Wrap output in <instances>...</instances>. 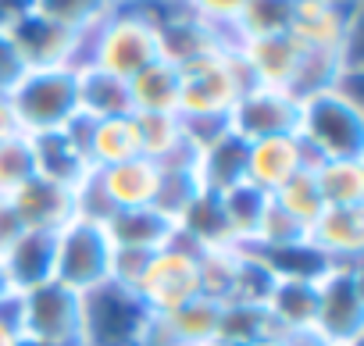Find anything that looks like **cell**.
Returning a JSON list of instances; mask_svg holds the SVG:
<instances>
[{"mask_svg":"<svg viewBox=\"0 0 364 346\" xmlns=\"http://www.w3.org/2000/svg\"><path fill=\"white\" fill-rule=\"evenodd\" d=\"M8 200H11L22 229H29V232H61L75 218V193L68 186L40 179V175H33L15 193H8Z\"/></svg>","mask_w":364,"mask_h":346,"instance_id":"17","label":"cell"},{"mask_svg":"<svg viewBox=\"0 0 364 346\" xmlns=\"http://www.w3.org/2000/svg\"><path fill=\"white\" fill-rule=\"evenodd\" d=\"M175 236L186 247H193L197 254L218 250V247H236L232 232H229V222L222 215V200H218V193H208V190L186 207V215L175 222Z\"/></svg>","mask_w":364,"mask_h":346,"instance_id":"24","label":"cell"},{"mask_svg":"<svg viewBox=\"0 0 364 346\" xmlns=\"http://www.w3.org/2000/svg\"><path fill=\"white\" fill-rule=\"evenodd\" d=\"M11 296V289H8V282H4V275H0V300H8Z\"/></svg>","mask_w":364,"mask_h":346,"instance_id":"43","label":"cell"},{"mask_svg":"<svg viewBox=\"0 0 364 346\" xmlns=\"http://www.w3.org/2000/svg\"><path fill=\"white\" fill-rule=\"evenodd\" d=\"M225 121H229V132H236L243 143L268 139V136H289L296 132V121H300V100L286 90L250 86L236 100Z\"/></svg>","mask_w":364,"mask_h":346,"instance_id":"12","label":"cell"},{"mask_svg":"<svg viewBox=\"0 0 364 346\" xmlns=\"http://www.w3.org/2000/svg\"><path fill=\"white\" fill-rule=\"evenodd\" d=\"M307 247L325 264H360V254H364V207H325L307 225Z\"/></svg>","mask_w":364,"mask_h":346,"instance_id":"16","label":"cell"},{"mask_svg":"<svg viewBox=\"0 0 364 346\" xmlns=\"http://www.w3.org/2000/svg\"><path fill=\"white\" fill-rule=\"evenodd\" d=\"M293 0H247L232 26V43L236 40H257V36H275L289 29Z\"/></svg>","mask_w":364,"mask_h":346,"instance_id":"32","label":"cell"},{"mask_svg":"<svg viewBox=\"0 0 364 346\" xmlns=\"http://www.w3.org/2000/svg\"><path fill=\"white\" fill-rule=\"evenodd\" d=\"M311 171L325 207H364V161H318Z\"/></svg>","mask_w":364,"mask_h":346,"instance_id":"28","label":"cell"},{"mask_svg":"<svg viewBox=\"0 0 364 346\" xmlns=\"http://www.w3.org/2000/svg\"><path fill=\"white\" fill-rule=\"evenodd\" d=\"M272 204L282 207L289 218H296L304 229L325 211V200H321V193H318V183H314V171H311V168L296 171L286 186H279V190L272 193Z\"/></svg>","mask_w":364,"mask_h":346,"instance_id":"35","label":"cell"},{"mask_svg":"<svg viewBox=\"0 0 364 346\" xmlns=\"http://www.w3.org/2000/svg\"><path fill=\"white\" fill-rule=\"evenodd\" d=\"M15 310L26 346H79L82 339V293L54 279L15 293Z\"/></svg>","mask_w":364,"mask_h":346,"instance_id":"4","label":"cell"},{"mask_svg":"<svg viewBox=\"0 0 364 346\" xmlns=\"http://www.w3.org/2000/svg\"><path fill=\"white\" fill-rule=\"evenodd\" d=\"M22 232H26V229H22V222H18V215H15L11 200H8V197H0V250L11 247Z\"/></svg>","mask_w":364,"mask_h":346,"instance_id":"40","label":"cell"},{"mask_svg":"<svg viewBox=\"0 0 364 346\" xmlns=\"http://www.w3.org/2000/svg\"><path fill=\"white\" fill-rule=\"evenodd\" d=\"M104 232L111 247L118 250H143L154 254L168 243H175V222H168L154 207H129V211H111L104 222Z\"/></svg>","mask_w":364,"mask_h":346,"instance_id":"20","label":"cell"},{"mask_svg":"<svg viewBox=\"0 0 364 346\" xmlns=\"http://www.w3.org/2000/svg\"><path fill=\"white\" fill-rule=\"evenodd\" d=\"M15 121L22 129V136H47L58 132L75 111H79V97H75V68H36V72H22V79L15 82V90L8 93Z\"/></svg>","mask_w":364,"mask_h":346,"instance_id":"6","label":"cell"},{"mask_svg":"<svg viewBox=\"0 0 364 346\" xmlns=\"http://www.w3.org/2000/svg\"><path fill=\"white\" fill-rule=\"evenodd\" d=\"M15 136H22V129H18V121H15L11 100L0 93V146H4L8 139H15Z\"/></svg>","mask_w":364,"mask_h":346,"instance_id":"42","label":"cell"},{"mask_svg":"<svg viewBox=\"0 0 364 346\" xmlns=\"http://www.w3.org/2000/svg\"><path fill=\"white\" fill-rule=\"evenodd\" d=\"M136 132H139V153L161 164L168 153H175L186 143V129H182L178 114H132Z\"/></svg>","mask_w":364,"mask_h":346,"instance_id":"33","label":"cell"},{"mask_svg":"<svg viewBox=\"0 0 364 346\" xmlns=\"http://www.w3.org/2000/svg\"><path fill=\"white\" fill-rule=\"evenodd\" d=\"M36 175V161H33V143L29 136H15L0 146V197L15 193L22 183Z\"/></svg>","mask_w":364,"mask_h":346,"instance_id":"36","label":"cell"},{"mask_svg":"<svg viewBox=\"0 0 364 346\" xmlns=\"http://www.w3.org/2000/svg\"><path fill=\"white\" fill-rule=\"evenodd\" d=\"M22 61H18V54H15V47H11V40H8V33L0 29V93H11L15 90V82L22 79Z\"/></svg>","mask_w":364,"mask_h":346,"instance_id":"38","label":"cell"},{"mask_svg":"<svg viewBox=\"0 0 364 346\" xmlns=\"http://www.w3.org/2000/svg\"><path fill=\"white\" fill-rule=\"evenodd\" d=\"M314 335L321 346H360L364 339L360 264H328L314 279Z\"/></svg>","mask_w":364,"mask_h":346,"instance_id":"3","label":"cell"},{"mask_svg":"<svg viewBox=\"0 0 364 346\" xmlns=\"http://www.w3.org/2000/svg\"><path fill=\"white\" fill-rule=\"evenodd\" d=\"M143 157L139 153V132L132 114H114V118H97L93 136H90V164L93 168H111L122 161Z\"/></svg>","mask_w":364,"mask_h":346,"instance_id":"27","label":"cell"},{"mask_svg":"<svg viewBox=\"0 0 364 346\" xmlns=\"http://www.w3.org/2000/svg\"><path fill=\"white\" fill-rule=\"evenodd\" d=\"M197 175H200V186L208 193H225V190L247 183V143L225 129L222 136H215L200 150Z\"/></svg>","mask_w":364,"mask_h":346,"instance_id":"22","label":"cell"},{"mask_svg":"<svg viewBox=\"0 0 364 346\" xmlns=\"http://www.w3.org/2000/svg\"><path fill=\"white\" fill-rule=\"evenodd\" d=\"M157 36H161V61L175 65L178 72L197 65V61H204V58H211V54H218V50H225V47H232V40L225 33L204 26L200 18H193L182 4H175L161 18Z\"/></svg>","mask_w":364,"mask_h":346,"instance_id":"15","label":"cell"},{"mask_svg":"<svg viewBox=\"0 0 364 346\" xmlns=\"http://www.w3.org/2000/svg\"><path fill=\"white\" fill-rule=\"evenodd\" d=\"M250 82L254 86H268V90H286L296 97V82L307 61V50L289 36V33H275V36H257V40H236L232 43Z\"/></svg>","mask_w":364,"mask_h":346,"instance_id":"13","label":"cell"},{"mask_svg":"<svg viewBox=\"0 0 364 346\" xmlns=\"http://www.w3.org/2000/svg\"><path fill=\"white\" fill-rule=\"evenodd\" d=\"M175 4L178 0H114L111 11L82 33V65L129 82L136 72L161 61L157 26Z\"/></svg>","mask_w":364,"mask_h":346,"instance_id":"1","label":"cell"},{"mask_svg":"<svg viewBox=\"0 0 364 346\" xmlns=\"http://www.w3.org/2000/svg\"><path fill=\"white\" fill-rule=\"evenodd\" d=\"M304 168H314V161L296 132L247 143V186L261 190L264 197H272Z\"/></svg>","mask_w":364,"mask_h":346,"instance_id":"14","label":"cell"},{"mask_svg":"<svg viewBox=\"0 0 364 346\" xmlns=\"http://www.w3.org/2000/svg\"><path fill=\"white\" fill-rule=\"evenodd\" d=\"M222 200V215L229 222V232H232V243L236 247H254V236H257V225L264 218V207H268V197L247 183L218 193Z\"/></svg>","mask_w":364,"mask_h":346,"instance_id":"29","label":"cell"},{"mask_svg":"<svg viewBox=\"0 0 364 346\" xmlns=\"http://www.w3.org/2000/svg\"><path fill=\"white\" fill-rule=\"evenodd\" d=\"M136 296L143 300L150 314H168L182 303L197 300L200 296V254L175 236V243L150 254L136 282Z\"/></svg>","mask_w":364,"mask_h":346,"instance_id":"8","label":"cell"},{"mask_svg":"<svg viewBox=\"0 0 364 346\" xmlns=\"http://www.w3.org/2000/svg\"><path fill=\"white\" fill-rule=\"evenodd\" d=\"M178 4L193 18H200L204 26H211V29H218L232 40V26H236L240 11L247 8V0H178Z\"/></svg>","mask_w":364,"mask_h":346,"instance_id":"37","label":"cell"},{"mask_svg":"<svg viewBox=\"0 0 364 346\" xmlns=\"http://www.w3.org/2000/svg\"><path fill=\"white\" fill-rule=\"evenodd\" d=\"M22 4H33V0H22Z\"/></svg>","mask_w":364,"mask_h":346,"instance_id":"44","label":"cell"},{"mask_svg":"<svg viewBox=\"0 0 364 346\" xmlns=\"http://www.w3.org/2000/svg\"><path fill=\"white\" fill-rule=\"evenodd\" d=\"M0 346H26L18 335V310H15V293L0 300Z\"/></svg>","mask_w":364,"mask_h":346,"instance_id":"39","label":"cell"},{"mask_svg":"<svg viewBox=\"0 0 364 346\" xmlns=\"http://www.w3.org/2000/svg\"><path fill=\"white\" fill-rule=\"evenodd\" d=\"M182 72L168 61H154L129 79L132 114H178Z\"/></svg>","mask_w":364,"mask_h":346,"instance_id":"23","label":"cell"},{"mask_svg":"<svg viewBox=\"0 0 364 346\" xmlns=\"http://www.w3.org/2000/svg\"><path fill=\"white\" fill-rule=\"evenodd\" d=\"M18 61L26 72L36 68H79L82 65V33H68L54 22H47L40 11H33V4L18 8L4 26Z\"/></svg>","mask_w":364,"mask_h":346,"instance_id":"9","label":"cell"},{"mask_svg":"<svg viewBox=\"0 0 364 346\" xmlns=\"http://www.w3.org/2000/svg\"><path fill=\"white\" fill-rule=\"evenodd\" d=\"M296 136L311 161H364V104L336 90H318L300 100Z\"/></svg>","mask_w":364,"mask_h":346,"instance_id":"2","label":"cell"},{"mask_svg":"<svg viewBox=\"0 0 364 346\" xmlns=\"http://www.w3.org/2000/svg\"><path fill=\"white\" fill-rule=\"evenodd\" d=\"M243 247H218L200 254V296L215 303H232L236 282H240Z\"/></svg>","mask_w":364,"mask_h":346,"instance_id":"30","label":"cell"},{"mask_svg":"<svg viewBox=\"0 0 364 346\" xmlns=\"http://www.w3.org/2000/svg\"><path fill=\"white\" fill-rule=\"evenodd\" d=\"M250 346H321V342H318V335H311V332H304V335L272 332V335H264V339H257V342H250Z\"/></svg>","mask_w":364,"mask_h":346,"instance_id":"41","label":"cell"},{"mask_svg":"<svg viewBox=\"0 0 364 346\" xmlns=\"http://www.w3.org/2000/svg\"><path fill=\"white\" fill-rule=\"evenodd\" d=\"M100 186L111 200L114 211H129V207H150L157 197V179L161 168L150 157H132L111 168H97Z\"/></svg>","mask_w":364,"mask_h":346,"instance_id":"21","label":"cell"},{"mask_svg":"<svg viewBox=\"0 0 364 346\" xmlns=\"http://www.w3.org/2000/svg\"><path fill=\"white\" fill-rule=\"evenodd\" d=\"M111 268V239L104 225L72 218L61 232H54V282L86 293L107 282Z\"/></svg>","mask_w":364,"mask_h":346,"instance_id":"10","label":"cell"},{"mask_svg":"<svg viewBox=\"0 0 364 346\" xmlns=\"http://www.w3.org/2000/svg\"><path fill=\"white\" fill-rule=\"evenodd\" d=\"M0 275L11 293H26L54 279V232H22L0 250Z\"/></svg>","mask_w":364,"mask_h":346,"instance_id":"18","label":"cell"},{"mask_svg":"<svg viewBox=\"0 0 364 346\" xmlns=\"http://www.w3.org/2000/svg\"><path fill=\"white\" fill-rule=\"evenodd\" d=\"M264 314L272 321V332L282 335H314V279L304 275H279L268 300Z\"/></svg>","mask_w":364,"mask_h":346,"instance_id":"19","label":"cell"},{"mask_svg":"<svg viewBox=\"0 0 364 346\" xmlns=\"http://www.w3.org/2000/svg\"><path fill=\"white\" fill-rule=\"evenodd\" d=\"M150 310L143 300L114 282L82 293V339L79 346H139Z\"/></svg>","mask_w":364,"mask_h":346,"instance_id":"7","label":"cell"},{"mask_svg":"<svg viewBox=\"0 0 364 346\" xmlns=\"http://www.w3.org/2000/svg\"><path fill=\"white\" fill-rule=\"evenodd\" d=\"M111 4L114 0H33V11L68 33H90L111 11Z\"/></svg>","mask_w":364,"mask_h":346,"instance_id":"34","label":"cell"},{"mask_svg":"<svg viewBox=\"0 0 364 346\" xmlns=\"http://www.w3.org/2000/svg\"><path fill=\"white\" fill-rule=\"evenodd\" d=\"M75 97L79 111L90 118H114V114H132L129 104V82L118 75H107L93 65L75 68Z\"/></svg>","mask_w":364,"mask_h":346,"instance_id":"25","label":"cell"},{"mask_svg":"<svg viewBox=\"0 0 364 346\" xmlns=\"http://www.w3.org/2000/svg\"><path fill=\"white\" fill-rule=\"evenodd\" d=\"M272 335V321L257 303H222L218 318V346H250Z\"/></svg>","mask_w":364,"mask_h":346,"instance_id":"31","label":"cell"},{"mask_svg":"<svg viewBox=\"0 0 364 346\" xmlns=\"http://www.w3.org/2000/svg\"><path fill=\"white\" fill-rule=\"evenodd\" d=\"M33 143V161H36V175L61 183L68 190H75L82 183V175L90 171V161L61 136V132H47V136H29Z\"/></svg>","mask_w":364,"mask_h":346,"instance_id":"26","label":"cell"},{"mask_svg":"<svg viewBox=\"0 0 364 346\" xmlns=\"http://www.w3.org/2000/svg\"><path fill=\"white\" fill-rule=\"evenodd\" d=\"M250 86L254 82H250L236 47H225L190 68H182L178 114L182 118H229V111Z\"/></svg>","mask_w":364,"mask_h":346,"instance_id":"5","label":"cell"},{"mask_svg":"<svg viewBox=\"0 0 364 346\" xmlns=\"http://www.w3.org/2000/svg\"><path fill=\"white\" fill-rule=\"evenodd\" d=\"M286 33L304 50L343 54L360 36V0H293Z\"/></svg>","mask_w":364,"mask_h":346,"instance_id":"11","label":"cell"}]
</instances>
